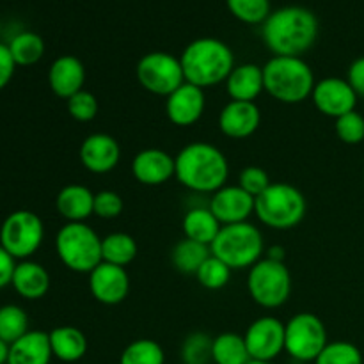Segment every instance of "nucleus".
Wrapping results in <instances>:
<instances>
[{
  "label": "nucleus",
  "mask_w": 364,
  "mask_h": 364,
  "mask_svg": "<svg viewBox=\"0 0 364 364\" xmlns=\"http://www.w3.org/2000/svg\"><path fill=\"white\" fill-rule=\"evenodd\" d=\"M247 364H272V363H265V361H255V359H251Z\"/></svg>",
  "instance_id": "obj_46"
},
{
  "label": "nucleus",
  "mask_w": 364,
  "mask_h": 364,
  "mask_svg": "<svg viewBox=\"0 0 364 364\" xmlns=\"http://www.w3.org/2000/svg\"><path fill=\"white\" fill-rule=\"evenodd\" d=\"M231 272L233 270L219 259L217 256L210 255V258L199 267V270L196 272V277H198V283L201 284L206 290H223L224 287H228V283L231 281Z\"/></svg>",
  "instance_id": "obj_33"
},
{
  "label": "nucleus",
  "mask_w": 364,
  "mask_h": 364,
  "mask_svg": "<svg viewBox=\"0 0 364 364\" xmlns=\"http://www.w3.org/2000/svg\"><path fill=\"white\" fill-rule=\"evenodd\" d=\"M119 364H166V352L155 340L141 338L123 348Z\"/></svg>",
  "instance_id": "obj_31"
},
{
  "label": "nucleus",
  "mask_w": 364,
  "mask_h": 364,
  "mask_svg": "<svg viewBox=\"0 0 364 364\" xmlns=\"http://www.w3.org/2000/svg\"><path fill=\"white\" fill-rule=\"evenodd\" d=\"M220 228H223V224L217 220V217L213 215L208 206H194V208L187 210L183 220H181V230H183L185 238L208 245V247L217 238Z\"/></svg>",
  "instance_id": "obj_26"
},
{
  "label": "nucleus",
  "mask_w": 364,
  "mask_h": 364,
  "mask_svg": "<svg viewBox=\"0 0 364 364\" xmlns=\"http://www.w3.org/2000/svg\"><path fill=\"white\" fill-rule=\"evenodd\" d=\"M7 46L16 66H34L45 55V41L41 36L31 31L16 34Z\"/></svg>",
  "instance_id": "obj_30"
},
{
  "label": "nucleus",
  "mask_w": 364,
  "mask_h": 364,
  "mask_svg": "<svg viewBox=\"0 0 364 364\" xmlns=\"http://www.w3.org/2000/svg\"><path fill=\"white\" fill-rule=\"evenodd\" d=\"M347 82L350 84V87L354 89L355 95L364 98V55L358 57V59L348 66Z\"/></svg>",
  "instance_id": "obj_42"
},
{
  "label": "nucleus",
  "mask_w": 364,
  "mask_h": 364,
  "mask_svg": "<svg viewBox=\"0 0 364 364\" xmlns=\"http://www.w3.org/2000/svg\"><path fill=\"white\" fill-rule=\"evenodd\" d=\"M363 180H364V169H363Z\"/></svg>",
  "instance_id": "obj_47"
},
{
  "label": "nucleus",
  "mask_w": 364,
  "mask_h": 364,
  "mask_svg": "<svg viewBox=\"0 0 364 364\" xmlns=\"http://www.w3.org/2000/svg\"><path fill=\"white\" fill-rule=\"evenodd\" d=\"M174 178L196 194H210L228 185L230 162L217 146L196 141L174 156Z\"/></svg>",
  "instance_id": "obj_2"
},
{
  "label": "nucleus",
  "mask_w": 364,
  "mask_h": 364,
  "mask_svg": "<svg viewBox=\"0 0 364 364\" xmlns=\"http://www.w3.org/2000/svg\"><path fill=\"white\" fill-rule=\"evenodd\" d=\"M206 109L205 89L196 85L181 84L176 91L166 98V116L174 127L187 128L198 123Z\"/></svg>",
  "instance_id": "obj_17"
},
{
  "label": "nucleus",
  "mask_w": 364,
  "mask_h": 364,
  "mask_svg": "<svg viewBox=\"0 0 364 364\" xmlns=\"http://www.w3.org/2000/svg\"><path fill=\"white\" fill-rule=\"evenodd\" d=\"M315 364H364V358L358 345L338 340L326 345V348L315 359Z\"/></svg>",
  "instance_id": "obj_35"
},
{
  "label": "nucleus",
  "mask_w": 364,
  "mask_h": 364,
  "mask_svg": "<svg viewBox=\"0 0 364 364\" xmlns=\"http://www.w3.org/2000/svg\"><path fill=\"white\" fill-rule=\"evenodd\" d=\"M251 359L272 363L284 352V323L276 316H259L244 334Z\"/></svg>",
  "instance_id": "obj_12"
},
{
  "label": "nucleus",
  "mask_w": 364,
  "mask_h": 364,
  "mask_svg": "<svg viewBox=\"0 0 364 364\" xmlns=\"http://www.w3.org/2000/svg\"><path fill=\"white\" fill-rule=\"evenodd\" d=\"M55 252L71 272L91 274L102 259V238L85 223H66L55 237Z\"/></svg>",
  "instance_id": "obj_7"
},
{
  "label": "nucleus",
  "mask_w": 364,
  "mask_h": 364,
  "mask_svg": "<svg viewBox=\"0 0 364 364\" xmlns=\"http://www.w3.org/2000/svg\"><path fill=\"white\" fill-rule=\"evenodd\" d=\"M135 77L142 89L156 96H169L185 84L180 57L167 52H149L139 59Z\"/></svg>",
  "instance_id": "obj_11"
},
{
  "label": "nucleus",
  "mask_w": 364,
  "mask_h": 364,
  "mask_svg": "<svg viewBox=\"0 0 364 364\" xmlns=\"http://www.w3.org/2000/svg\"><path fill=\"white\" fill-rule=\"evenodd\" d=\"M139 245L132 235L123 231H114L102 238V259L105 263L127 269L137 258Z\"/></svg>",
  "instance_id": "obj_27"
},
{
  "label": "nucleus",
  "mask_w": 364,
  "mask_h": 364,
  "mask_svg": "<svg viewBox=\"0 0 364 364\" xmlns=\"http://www.w3.org/2000/svg\"><path fill=\"white\" fill-rule=\"evenodd\" d=\"M265 92L276 102L295 105L311 98L315 73L302 57L274 55L263 66Z\"/></svg>",
  "instance_id": "obj_4"
},
{
  "label": "nucleus",
  "mask_w": 364,
  "mask_h": 364,
  "mask_svg": "<svg viewBox=\"0 0 364 364\" xmlns=\"http://www.w3.org/2000/svg\"><path fill=\"white\" fill-rule=\"evenodd\" d=\"M82 166L92 174L112 173L121 160V146L112 135L96 132L82 141L78 149Z\"/></svg>",
  "instance_id": "obj_15"
},
{
  "label": "nucleus",
  "mask_w": 364,
  "mask_h": 364,
  "mask_svg": "<svg viewBox=\"0 0 364 364\" xmlns=\"http://www.w3.org/2000/svg\"><path fill=\"white\" fill-rule=\"evenodd\" d=\"M50 336L45 331H28L9 348L7 364H50L52 361Z\"/></svg>",
  "instance_id": "obj_24"
},
{
  "label": "nucleus",
  "mask_w": 364,
  "mask_h": 364,
  "mask_svg": "<svg viewBox=\"0 0 364 364\" xmlns=\"http://www.w3.org/2000/svg\"><path fill=\"white\" fill-rule=\"evenodd\" d=\"M124 201L117 192L114 191H100L95 194V215L100 219H116L123 213Z\"/></svg>",
  "instance_id": "obj_40"
},
{
  "label": "nucleus",
  "mask_w": 364,
  "mask_h": 364,
  "mask_svg": "<svg viewBox=\"0 0 364 364\" xmlns=\"http://www.w3.org/2000/svg\"><path fill=\"white\" fill-rule=\"evenodd\" d=\"M210 255H212V251H210L208 245H203L199 242L183 238L171 251V263H173V267L180 274L196 276L199 267L210 258Z\"/></svg>",
  "instance_id": "obj_28"
},
{
  "label": "nucleus",
  "mask_w": 364,
  "mask_h": 364,
  "mask_svg": "<svg viewBox=\"0 0 364 364\" xmlns=\"http://www.w3.org/2000/svg\"><path fill=\"white\" fill-rule=\"evenodd\" d=\"M132 174L146 187H159L174 178V156L160 148H146L135 153Z\"/></svg>",
  "instance_id": "obj_19"
},
{
  "label": "nucleus",
  "mask_w": 364,
  "mask_h": 364,
  "mask_svg": "<svg viewBox=\"0 0 364 364\" xmlns=\"http://www.w3.org/2000/svg\"><path fill=\"white\" fill-rule=\"evenodd\" d=\"M327 343L326 323L313 313H297L284 323V352L295 361L315 363Z\"/></svg>",
  "instance_id": "obj_9"
},
{
  "label": "nucleus",
  "mask_w": 364,
  "mask_h": 364,
  "mask_svg": "<svg viewBox=\"0 0 364 364\" xmlns=\"http://www.w3.org/2000/svg\"><path fill=\"white\" fill-rule=\"evenodd\" d=\"M334 130L338 139L348 146H358L364 141V116L358 110L345 114V116L334 119Z\"/></svg>",
  "instance_id": "obj_37"
},
{
  "label": "nucleus",
  "mask_w": 364,
  "mask_h": 364,
  "mask_svg": "<svg viewBox=\"0 0 364 364\" xmlns=\"http://www.w3.org/2000/svg\"><path fill=\"white\" fill-rule=\"evenodd\" d=\"M270 183H272V181H270L269 173H267L263 167L247 166L240 171V174H238L237 185L256 199L259 194H263V192L270 187Z\"/></svg>",
  "instance_id": "obj_39"
},
{
  "label": "nucleus",
  "mask_w": 364,
  "mask_h": 364,
  "mask_svg": "<svg viewBox=\"0 0 364 364\" xmlns=\"http://www.w3.org/2000/svg\"><path fill=\"white\" fill-rule=\"evenodd\" d=\"M249 361H251V355H249L247 345L242 334L223 333L213 338V364H247Z\"/></svg>",
  "instance_id": "obj_29"
},
{
  "label": "nucleus",
  "mask_w": 364,
  "mask_h": 364,
  "mask_svg": "<svg viewBox=\"0 0 364 364\" xmlns=\"http://www.w3.org/2000/svg\"><path fill=\"white\" fill-rule=\"evenodd\" d=\"M208 208L223 226L247 223L255 213V198L238 185H224L210 198Z\"/></svg>",
  "instance_id": "obj_16"
},
{
  "label": "nucleus",
  "mask_w": 364,
  "mask_h": 364,
  "mask_svg": "<svg viewBox=\"0 0 364 364\" xmlns=\"http://www.w3.org/2000/svg\"><path fill=\"white\" fill-rule=\"evenodd\" d=\"M68 102V112L78 123H89L98 116V98L87 89H82L77 95L71 96Z\"/></svg>",
  "instance_id": "obj_38"
},
{
  "label": "nucleus",
  "mask_w": 364,
  "mask_h": 364,
  "mask_svg": "<svg viewBox=\"0 0 364 364\" xmlns=\"http://www.w3.org/2000/svg\"><path fill=\"white\" fill-rule=\"evenodd\" d=\"M358 98L359 96L350 87L347 78L340 77L322 78L316 82L311 92L313 105L316 107V110L333 119L355 110Z\"/></svg>",
  "instance_id": "obj_13"
},
{
  "label": "nucleus",
  "mask_w": 364,
  "mask_h": 364,
  "mask_svg": "<svg viewBox=\"0 0 364 364\" xmlns=\"http://www.w3.org/2000/svg\"><path fill=\"white\" fill-rule=\"evenodd\" d=\"M28 333V316L23 308L16 304H6L0 308V340L13 345Z\"/></svg>",
  "instance_id": "obj_32"
},
{
  "label": "nucleus",
  "mask_w": 364,
  "mask_h": 364,
  "mask_svg": "<svg viewBox=\"0 0 364 364\" xmlns=\"http://www.w3.org/2000/svg\"><path fill=\"white\" fill-rule=\"evenodd\" d=\"M9 348H11L9 343L0 340V364H7V359H9Z\"/></svg>",
  "instance_id": "obj_45"
},
{
  "label": "nucleus",
  "mask_w": 364,
  "mask_h": 364,
  "mask_svg": "<svg viewBox=\"0 0 364 364\" xmlns=\"http://www.w3.org/2000/svg\"><path fill=\"white\" fill-rule=\"evenodd\" d=\"M224 84H226L228 96L235 102H256V98L265 91L263 66L255 63L238 64Z\"/></svg>",
  "instance_id": "obj_21"
},
{
  "label": "nucleus",
  "mask_w": 364,
  "mask_h": 364,
  "mask_svg": "<svg viewBox=\"0 0 364 364\" xmlns=\"http://www.w3.org/2000/svg\"><path fill=\"white\" fill-rule=\"evenodd\" d=\"M185 82L208 89L224 84L233 71V50L217 38H199L188 43L180 55Z\"/></svg>",
  "instance_id": "obj_3"
},
{
  "label": "nucleus",
  "mask_w": 364,
  "mask_h": 364,
  "mask_svg": "<svg viewBox=\"0 0 364 364\" xmlns=\"http://www.w3.org/2000/svg\"><path fill=\"white\" fill-rule=\"evenodd\" d=\"M89 276V291L103 306H117L130 294V276L123 267L102 262Z\"/></svg>",
  "instance_id": "obj_14"
},
{
  "label": "nucleus",
  "mask_w": 364,
  "mask_h": 364,
  "mask_svg": "<svg viewBox=\"0 0 364 364\" xmlns=\"http://www.w3.org/2000/svg\"><path fill=\"white\" fill-rule=\"evenodd\" d=\"M14 70H16V63H14L13 55H11L9 46L0 43V91L11 82Z\"/></svg>",
  "instance_id": "obj_41"
},
{
  "label": "nucleus",
  "mask_w": 364,
  "mask_h": 364,
  "mask_svg": "<svg viewBox=\"0 0 364 364\" xmlns=\"http://www.w3.org/2000/svg\"><path fill=\"white\" fill-rule=\"evenodd\" d=\"M210 251L231 270L251 269L265 255V240L259 228L247 220L220 228Z\"/></svg>",
  "instance_id": "obj_6"
},
{
  "label": "nucleus",
  "mask_w": 364,
  "mask_h": 364,
  "mask_svg": "<svg viewBox=\"0 0 364 364\" xmlns=\"http://www.w3.org/2000/svg\"><path fill=\"white\" fill-rule=\"evenodd\" d=\"M85 84V66L78 57L60 55L50 64L48 85L55 96L63 100H70L84 89Z\"/></svg>",
  "instance_id": "obj_20"
},
{
  "label": "nucleus",
  "mask_w": 364,
  "mask_h": 364,
  "mask_svg": "<svg viewBox=\"0 0 364 364\" xmlns=\"http://www.w3.org/2000/svg\"><path fill=\"white\" fill-rule=\"evenodd\" d=\"M53 358L63 363H77L87 354V338L78 327L60 326L48 333Z\"/></svg>",
  "instance_id": "obj_25"
},
{
  "label": "nucleus",
  "mask_w": 364,
  "mask_h": 364,
  "mask_svg": "<svg viewBox=\"0 0 364 364\" xmlns=\"http://www.w3.org/2000/svg\"><path fill=\"white\" fill-rule=\"evenodd\" d=\"M16 259L0 245V290L11 284L14 269H16Z\"/></svg>",
  "instance_id": "obj_43"
},
{
  "label": "nucleus",
  "mask_w": 364,
  "mask_h": 364,
  "mask_svg": "<svg viewBox=\"0 0 364 364\" xmlns=\"http://www.w3.org/2000/svg\"><path fill=\"white\" fill-rule=\"evenodd\" d=\"M55 208L66 223H85L95 215V192L80 183H70L59 191Z\"/></svg>",
  "instance_id": "obj_22"
},
{
  "label": "nucleus",
  "mask_w": 364,
  "mask_h": 364,
  "mask_svg": "<svg viewBox=\"0 0 364 364\" xmlns=\"http://www.w3.org/2000/svg\"><path fill=\"white\" fill-rule=\"evenodd\" d=\"M228 9L237 20L247 25H263L270 16V0H226Z\"/></svg>",
  "instance_id": "obj_34"
},
{
  "label": "nucleus",
  "mask_w": 364,
  "mask_h": 364,
  "mask_svg": "<svg viewBox=\"0 0 364 364\" xmlns=\"http://www.w3.org/2000/svg\"><path fill=\"white\" fill-rule=\"evenodd\" d=\"M45 238V224L31 210H16L4 219L0 226V245L14 259H28L38 252Z\"/></svg>",
  "instance_id": "obj_10"
},
{
  "label": "nucleus",
  "mask_w": 364,
  "mask_h": 364,
  "mask_svg": "<svg viewBox=\"0 0 364 364\" xmlns=\"http://www.w3.org/2000/svg\"><path fill=\"white\" fill-rule=\"evenodd\" d=\"M213 338L206 333H192L181 343V359L183 364H208L212 361Z\"/></svg>",
  "instance_id": "obj_36"
},
{
  "label": "nucleus",
  "mask_w": 364,
  "mask_h": 364,
  "mask_svg": "<svg viewBox=\"0 0 364 364\" xmlns=\"http://www.w3.org/2000/svg\"><path fill=\"white\" fill-rule=\"evenodd\" d=\"M304 194L295 185L277 181L270 183L263 194L255 199V215L270 230H294L302 223L306 215Z\"/></svg>",
  "instance_id": "obj_5"
},
{
  "label": "nucleus",
  "mask_w": 364,
  "mask_h": 364,
  "mask_svg": "<svg viewBox=\"0 0 364 364\" xmlns=\"http://www.w3.org/2000/svg\"><path fill=\"white\" fill-rule=\"evenodd\" d=\"M262 123V110L256 102H235L230 100L220 109L217 124L223 135L230 139H247L255 134Z\"/></svg>",
  "instance_id": "obj_18"
},
{
  "label": "nucleus",
  "mask_w": 364,
  "mask_h": 364,
  "mask_svg": "<svg viewBox=\"0 0 364 364\" xmlns=\"http://www.w3.org/2000/svg\"><path fill=\"white\" fill-rule=\"evenodd\" d=\"M318 38L315 13L301 6H287L272 11L262 25V39L267 48L279 57H301L313 48Z\"/></svg>",
  "instance_id": "obj_1"
},
{
  "label": "nucleus",
  "mask_w": 364,
  "mask_h": 364,
  "mask_svg": "<svg viewBox=\"0 0 364 364\" xmlns=\"http://www.w3.org/2000/svg\"><path fill=\"white\" fill-rule=\"evenodd\" d=\"M249 297L265 309H277L291 295V274L284 262L262 258L247 272Z\"/></svg>",
  "instance_id": "obj_8"
},
{
  "label": "nucleus",
  "mask_w": 364,
  "mask_h": 364,
  "mask_svg": "<svg viewBox=\"0 0 364 364\" xmlns=\"http://www.w3.org/2000/svg\"><path fill=\"white\" fill-rule=\"evenodd\" d=\"M11 287L25 301H39L50 290V274L41 263L23 259L16 263Z\"/></svg>",
  "instance_id": "obj_23"
},
{
  "label": "nucleus",
  "mask_w": 364,
  "mask_h": 364,
  "mask_svg": "<svg viewBox=\"0 0 364 364\" xmlns=\"http://www.w3.org/2000/svg\"><path fill=\"white\" fill-rule=\"evenodd\" d=\"M265 252L267 258L276 259V262H284V249L281 245H270Z\"/></svg>",
  "instance_id": "obj_44"
},
{
  "label": "nucleus",
  "mask_w": 364,
  "mask_h": 364,
  "mask_svg": "<svg viewBox=\"0 0 364 364\" xmlns=\"http://www.w3.org/2000/svg\"><path fill=\"white\" fill-rule=\"evenodd\" d=\"M0 31H2V25H0Z\"/></svg>",
  "instance_id": "obj_48"
}]
</instances>
